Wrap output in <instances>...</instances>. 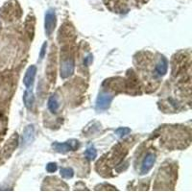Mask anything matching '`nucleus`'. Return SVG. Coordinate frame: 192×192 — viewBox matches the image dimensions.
I'll return each instance as SVG.
<instances>
[{
	"mask_svg": "<svg viewBox=\"0 0 192 192\" xmlns=\"http://www.w3.org/2000/svg\"><path fill=\"white\" fill-rule=\"evenodd\" d=\"M56 13L55 11L52 9H49L46 13H45V18H44V30H45V34L50 37L52 35V33L55 30L56 27Z\"/></svg>",
	"mask_w": 192,
	"mask_h": 192,
	"instance_id": "f257e3e1",
	"label": "nucleus"
},
{
	"mask_svg": "<svg viewBox=\"0 0 192 192\" xmlns=\"http://www.w3.org/2000/svg\"><path fill=\"white\" fill-rule=\"evenodd\" d=\"M52 147L54 148V150L58 153H62L65 154L67 152L69 151H74L78 148V141L76 140H70L67 142H54L52 144Z\"/></svg>",
	"mask_w": 192,
	"mask_h": 192,
	"instance_id": "f03ea898",
	"label": "nucleus"
},
{
	"mask_svg": "<svg viewBox=\"0 0 192 192\" xmlns=\"http://www.w3.org/2000/svg\"><path fill=\"white\" fill-rule=\"evenodd\" d=\"M75 62L73 58H67L61 61V77L66 79L71 76L74 72Z\"/></svg>",
	"mask_w": 192,
	"mask_h": 192,
	"instance_id": "7ed1b4c3",
	"label": "nucleus"
},
{
	"mask_svg": "<svg viewBox=\"0 0 192 192\" xmlns=\"http://www.w3.org/2000/svg\"><path fill=\"white\" fill-rule=\"evenodd\" d=\"M34 137H35L34 125H28L24 129L22 136H21V142H20L21 147H25L29 145V144L34 140Z\"/></svg>",
	"mask_w": 192,
	"mask_h": 192,
	"instance_id": "20e7f679",
	"label": "nucleus"
},
{
	"mask_svg": "<svg viewBox=\"0 0 192 192\" xmlns=\"http://www.w3.org/2000/svg\"><path fill=\"white\" fill-rule=\"evenodd\" d=\"M111 101H113V96L107 92H102L99 94L97 100H96V109L100 110L107 109L109 107Z\"/></svg>",
	"mask_w": 192,
	"mask_h": 192,
	"instance_id": "39448f33",
	"label": "nucleus"
},
{
	"mask_svg": "<svg viewBox=\"0 0 192 192\" xmlns=\"http://www.w3.org/2000/svg\"><path fill=\"white\" fill-rule=\"evenodd\" d=\"M155 162H156V156H155L154 154H152V153L147 154L146 157H144L143 162H142L140 173H141L142 175L148 173V172L152 169V167H153Z\"/></svg>",
	"mask_w": 192,
	"mask_h": 192,
	"instance_id": "423d86ee",
	"label": "nucleus"
},
{
	"mask_svg": "<svg viewBox=\"0 0 192 192\" xmlns=\"http://www.w3.org/2000/svg\"><path fill=\"white\" fill-rule=\"evenodd\" d=\"M36 74H37V67L35 66L29 67L28 69L26 70V73H25V76L23 79V84L27 88H29L30 87L33 86Z\"/></svg>",
	"mask_w": 192,
	"mask_h": 192,
	"instance_id": "0eeeda50",
	"label": "nucleus"
},
{
	"mask_svg": "<svg viewBox=\"0 0 192 192\" xmlns=\"http://www.w3.org/2000/svg\"><path fill=\"white\" fill-rule=\"evenodd\" d=\"M18 144H19V136L17 134H14L9 139V141H7L6 145H5V148H4V151H5L7 157H9L13 152V150L17 148Z\"/></svg>",
	"mask_w": 192,
	"mask_h": 192,
	"instance_id": "6e6552de",
	"label": "nucleus"
},
{
	"mask_svg": "<svg viewBox=\"0 0 192 192\" xmlns=\"http://www.w3.org/2000/svg\"><path fill=\"white\" fill-rule=\"evenodd\" d=\"M59 108H60V102H59L58 96L56 94L51 95L49 100H48V109H49L51 113L56 114V113H58Z\"/></svg>",
	"mask_w": 192,
	"mask_h": 192,
	"instance_id": "1a4fd4ad",
	"label": "nucleus"
},
{
	"mask_svg": "<svg viewBox=\"0 0 192 192\" xmlns=\"http://www.w3.org/2000/svg\"><path fill=\"white\" fill-rule=\"evenodd\" d=\"M167 69H168V62H167V60L163 57V59L158 61V63L156 66V71L157 73L158 76H163L166 74L167 72Z\"/></svg>",
	"mask_w": 192,
	"mask_h": 192,
	"instance_id": "9d476101",
	"label": "nucleus"
},
{
	"mask_svg": "<svg viewBox=\"0 0 192 192\" xmlns=\"http://www.w3.org/2000/svg\"><path fill=\"white\" fill-rule=\"evenodd\" d=\"M34 94L32 92V90L30 89H27L25 90L24 92V95H23V102H24V105L27 109H31L32 106L34 104Z\"/></svg>",
	"mask_w": 192,
	"mask_h": 192,
	"instance_id": "9b49d317",
	"label": "nucleus"
},
{
	"mask_svg": "<svg viewBox=\"0 0 192 192\" xmlns=\"http://www.w3.org/2000/svg\"><path fill=\"white\" fill-rule=\"evenodd\" d=\"M26 32H27V34H28V36H29V38L32 40L33 39V36H34V30H35V28H34V20L32 19V20H30L29 19H28V20L26 21Z\"/></svg>",
	"mask_w": 192,
	"mask_h": 192,
	"instance_id": "f8f14e48",
	"label": "nucleus"
},
{
	"mask_svg": "<svg viewBox=\"0 0 192 192\" xmlns=\"http://www.w3.org/2000/svg\"><path fill=\"white\" fill-rule=\"evenodd\" d=\"M60 174L62 178L65 179H71L74 175V171L72 168H69V167H67V168H61V171H60Z\"/></svg>",
	"mask_w": 192,
	"mask_h": 192,
	"instance_id": "ddd939ff",
	"label": "nucleus"
},
{
	"mask_svg": "<svg viewBox=\"0 0 192 192\" xmlns=\"http://www.w3.org/2000/svg\"><path fill=\"white\" fill-rule=\"evenodd\" d=\"M85 155H86L88 159H89V161H93V159L96 157V156H97V151H96V149L94 147L90 146L86 150Z\"/></svg>",
	"mask_w": 192,
	"mask_h": 192,
	"instance_id": "4468645a",
	"label": "nucleus"
},
{
	"mask_svg": "<svg viewBox=\"0 0 192 192\" xmlns=\"http://www.w3.org/2000/svg\"><path fill=\"white\" fill-rule=\"evenodd\" d=\"M131 133V129L130 128H127V127H121V128H118V129L115 131V134L118 137H124L126 136H128Z\"/></svg>",
	"mask_w": 192,
	"mask_h": 192,
	"instance_id": "2eb2a0df",
	"label": "nucleus"
},
{
	"mask_svg": "<svg viewBox=\"0 0 192 192\" xmlns=\"http://www.w3.org/2000/svg\"><path fill=\"white\" fill-rule=\"evenodd\" d=\"M57 168L58 167H57V164L55 163H49L46 165V171L48 173H54V172H56Z\"/></svg>",
	"mask_w": 192,
	"mask_h": 192,
	"instance_id": "dca6fc26",
	"label": "nucleus"
},
{
	"mask_svg": "<svg viewBox=\"0 0 192 192\" xmlns=\"http://www.w3.org/2000/svg\"><path fill=\"white\" fill-rule=\"evenodd\" d=\"M46 48H47V43L44 42L41 46V49H40V60H42L45 56V52H46Z\"/></svg>",
	"mask_w": 192,
	"mask_h": 192,
	"instance_id": "f3484780",
	"label": "nucleus"
},
{
	"mask_svg": "<svg viewBox=\"0 0 192 192\" xmlns=\"http://www.w3.org/2000/svg\"><path fill=\"white\" fill-rule=\"evenodd\" d=\"M92 61V56H91V55H89L88 57H87V58H86V60H85L84 63H85L86 66H88L89 63H90V61Z\"/></svg>",
	"mask_w": 192,
	"mask_h": 192,
	"instance_id": "a211bd4d",
	"label": "nucleus"
}]
</instances>
